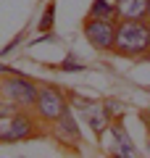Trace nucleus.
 <instances>
[{"instance_id": "obj_1", "label": "nucleus", "mask_w": 150, "mask_h": 158, "mask_svg": "<svg viewBox=\"0 0 150 158\" xmlns=\"http://www.w3.org/2000/svg\"><path fill=\"white\" fill-rule=\"evenodd\" d=\"M113 53L127 58H140L150 53V21L148 19H121L116 24Z\"/></svg>"}, {"instance_id": "obj_2", "label": "nucleus", "mask_w": 150, "mask_h": 158, "mask_svg": "<svg viewBox=\"0 0 150 158\" xmlns=\"http://www.w3.org/2000/svg\"><path fill=\"white\" fill-rule=\"evenodd\" d=\"M37 92L40 87L32 85L21 74H6V79L0 82V95L16 108H34L37 106Z\"/></svg>"}, {"instance_id": "obj_3", "label": "nucleus", "mask_w": 150, "mask_h": 158, "mask_svg": "<svg viewBox=\"0 0 150 158\" xmlns=\"http://www.w3.org/2000/svg\"><path fill=\"white\" fill-rule=\"evenodd\" d=\"M37 135V121L27 113V108H16L8 116H0V142H21Z\"/></svg>"}, {"instance_id": "obj_4", "label": "nucleus", "mask_w": 150, "mask_h": 158, "mask_svg": "<svg viewBox=\"0 0 150 158\" xmlns=\"http://www.w3.org/2000/svg\"><path fill=\"white\" fill-rule=\"evenodd\" d=\"M66 108H69V100H66V95H63L58 87H50V85L40 87L37 106H34V111H37L40 118H45V121H58Z\"/></svg>"}, {"instance_id": "obj_5", "label": "nucleus", "mask_w": 150, "mask_h": 158, "mask_svg": "<svg viewBox=\"0 0 150 158\" xmlns=\"http://www.w3.org/2000/svg\"><path fill=\"white\" fill-rule=\"evenodd\" d=\"M84 37L98 50H113L116 21H108V19H87L84 21Z\"/></svg>"}, {"instance_id": "obj_6", "label": "nucleus", "mask_w": 150, "mask_h": 158, "mask_svg": "<svg viewBox=\"0 0 150 158\" xmlns=\"http://www.w3.org/2000/svg\"><path fill=\"white\" fill-rule=\"evenodd\" d=\"M150 0H119V21L121 19H148Z\"/></svg>"}, {"instance_id": "obj_7", "label": "nucleus", "mask_w": 150, "mask_h": 158, "mask_svg": "<svg viewBox=\"0 0 150 158\" xmlns=\"http://www.w3.org/2000/svg\"><path fill=\"white\" fill-rule=\"evenodd\" d=\"M79 106L84 108V113H87V121L92 124V129L98 132V135H103V129L108 127V113L103 106H98V103H82L79 100Z\"/></svg>"}, {"instance_id": "obj_8", "label": "nucleus", "mask_w": 150, "mask_h": 158, "mask_svg": "<svg viewBox=\"0 0 150 158\" xmlns=\"http://www.w3.org/2000/svg\"><path fill=\"white\" fill-rule=\"evenodd\" d=\"M87 19H108V21H119L116 0H92Z\"/></svg>"}, {"instance_id": "obj_9", "label": "nucleus", "mask_w": 150, "mask_h": 158, "mask_svg": "<svg viewBox=\"0 0 150 158\" xmlns=\"http://www.w3.org/2000/svg\"><path fill=\"white\" fill-rule=\"evenodd\" d=\"M56 124H58V135H61V137H71V140H79V124L74 121L71 108H66V111L61 113V118H58Z\"/></svg>"}, {"instance_id": "obj_10", "label": "nucleus", "mask_w": 150, "mask_h": 158, "mask_svg": "<svg viewBox=\"0 0 150 158\" xmlns=\"http://www.w3.org/2000/svg\"><path fill=\"white\" fill-rule=\"evenodd\" d=\"M111 135L116 137V142H119V145L113 148V153H116V156H134V148H132V142H129V135H127L119 124L111 129Z\"/></svg>"}, {"instance_id": "obj_11", "label": "nucleus", "mask_w": 150, "mask_h": 158, "mask_svg": "<svg viewBox=\"0 0 150 158\" xmlns=\"http://www.w3.org/2000/svg\"><path fill=\"white\" fill-rule=\"evenodd\" d=\"M53 13H56V6L50 3V6L45 8V16H42V21H40V32H48V29L53 27Z\"/></svg>"}, {"instance_id": "obj_12", "label": "nucleus", "mask_w": 150, "mask_h": 158, "mask_svg": "<svg viewBox=\"0 0 150 158\" xmlns=\"http://www.w3.org/2000/svg\"><path fill=\"white\" fill-rule=\"evenodd\" d=\"M63 69H82V66H79V63H74V61H66V63H63Z\"/></svg>"}, {"instance_id": "obj_13", "label": "nucleus", "mask_w": 150, "mask_h": 158, "mask_svg": "<svg viewBox=\"0 0 150 158\" xmlns=\"http://www.w3.org/2000/svg\"><path fill=\"white\" fill-rule=\"evenodd\" d=\"M148 21H150V6H148Z\"/></svg>"}, {"instance_id": "obj_14", "label": "nucleus", "mask_w": 150, "mask_h": 158, "mask_svg": "<svg viewBox=\"0 0 150 158\" xmlns=\"http://www.w3.org/2000/svg\"><path fill=\"white\" fill-rule=\"evenodd\" d=\"M116 6H119V0H116Z\"/></svg>"}]
</instances>
